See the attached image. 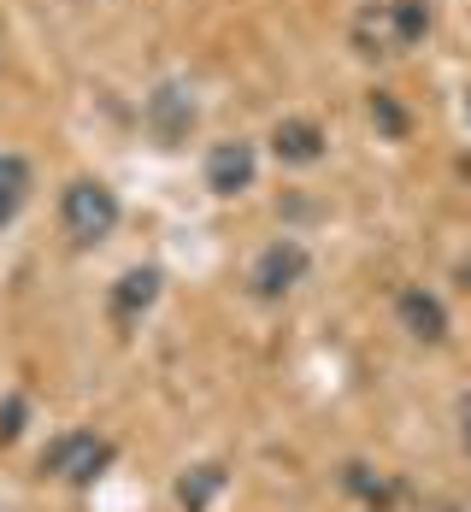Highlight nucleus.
<instances>
[{
    "instance_id": "obj_2",
    "label": "nucleus",
    "mask_w": 471,
    "mask_h": 512,
    "mask_svg": "<svg viewBox=\"0 0 471 512\" xmlns=\"http://www.w3.org/2000/svg\"><path fill=\"white\" fill-rule=\"evenodd\" d=\"M118 218H124V206H118V189L101 183V177H71L65 183V195H59V230H65V242L71 248H101L118 236Z\"/></svg>"
},
{
    "instance_id": "obj_12",
    "label": "nucleus",
    "mask_w": 471,
    "mask_h": 512,
    "mask_svg": "<svg viewBox=\"0 0 471 512\" xmlns=\"http://www.w3.org/2000/svg\"><path fill=\"white\" fill-rule=\"evenodd\" d=\"M30 189H36V171H30V159L12 154V148H0V230H6V224L24 212Z\"/></svg>"
},
{
    "instance_id": "obj_16",
    "label": "nucleus",
    "mask_w": 471,
    "mask_h": 512,
    "mask_svg": "<svg viewBox=\"0 0 471 512\" xmlns=\"http://www.w3.org/2000/svg\"><path fill=\"white\" fill-rule=\"evenodd\" d=\"M454 436H460V454L471 460V395H460V407H454Z\"/></svg>"
},
{
    "instance_id": "obj_17",
    "label": "nucleus",
    "mask_w": 471,
    "mask_h": 512,
    "mask_svg": "<svg viewBox=\"0 0 471 512\" xmlns=\"http://www.w3.org/2000/svg\"><path fill=\"white\" fill-rule=\"evenodd\" d=\"M466 118H471V95H466Z\"/></svg>"
},
{
    "instance_id": "obj_4",
    "label": "nucleus",
    "mask_w": 471,
    "mask_h": 512,
    "mask_svg": "<svg viewBox=\"0 0 471 512\" xmlns=\"http://www.w3.org/2000/svg\"><path fill=\"white\" fill-rule=\"evenodd\" d=\"M201 183H207L218 201L248 195V189L260 183V148H254L248 136H224V142H212L207 159H201Z\"/></svg>"
},
{
    "instance_id": "obj_1",
    "label": "nucleus",
    "mask_w": 471,
    "mask_h": 512,
    "mask_svg": "<svg viewBox=\"0 0 471 512\" xmlns=\"http://www.w3.org/2000/svg\"><path fill=\"white\" fill-rule=\"evenodd\" d=\"M118 465V442L101 436V430H59L42 460H36V477H48L59 489H95L106 471Z\"/></svg>"
},
{
    "instance_id": "obj_11",
    "label": "nucleus",
    "mask_w": 471,
    "mask_h": 512,
    "mask_svg": "<svg viewBox=\"0 0 471 512\" xmlns=\"http://www.w3.org/2000/svg\"><path fill=\"white\" fill-rule=\"evenodd\" d=\"M348 42H354V53H366V59L401 53V48H395V24H389V0H377V6H360V12H354Z\"/></svg>"
},
{
    "instance_id": "obj_10",
    "label": "nucleus",
    "mask_w": 471,
    "mask_h": 512,
    "mask_svg": "<svg viewBox=\"0 0 471 512\" xmlns=\"http://www.w3.org/2000/svg\"><path fill=\"white\" fill-rule=\"evenodd\" d=\"M224 489H230V465L224 460H195L183 465L177 477H171V501L177 512H212L224 501Z\"/></svg>"
},
{
    "instance_id": "obj_7",
    "label": "nucleus",
    "mask_w": 471,
    "mask_h": 512,
    "mask_svg": "<svg viewBox=\"0 0 471 512\" xmlns=\"http://www.w3.org/2000/svg\"><path fill=\"white\" fill-rule=\"evenodd\" d=\"M159 289H165V271H159V265H130V271H118V283L106 289L112 324H118V330L142 324V318L159 307Z\"/></svg>"
},
{
    "instance_id": "obj_3",
    "label": "nucleus",
    "mask_w": 471,
    "mask_h": 512,
    "mask_svg": "<svg viewBox=\"0 0 471 512\" xmlns=\"http://www.w3.org/2000/svg\"><path fill=\"white\" fill-rule=\"evenodd\" d=\"M307 271H313L307 242L277 236V242H265L260 254L248 259V295H254V301H283V295H295V289L307 283Z\"/></svg>"
},
{
    "instance_id": "obj_14",
    "label": "nucleus",
    "mask_w": 471,
    "mask_h": 512,
    "mask_svg": "<svg viewBox=\"0 0 471 512\" xmlns=\"http://www.w3.org/2000/svg\"><path fill=\"white\" fill-rule=\"evenodd\" d=\"M366 112H371V124H377V136H383V142H407V136H413V112L401 106L395 89H371Z\"/></svg>"
},
{
    "instance_id": "obj_8",
    "label": "nucleus",
    "mask_w": 471,
    "mask_h": 512,
    "mask_svg": "<svg viewBox=\"0 0 471 512\" xmlns=\"http://www.w3.org/2000/svg\"><path fill=\"white\" fill-rule=\"evenodd\" d=\"M330 154V130L318 118H277L271 124V159L289 165V171H307Z\"/></svg>"
},
{
    "instance_id": "obj_9",
    "label": "nucleus",
    "mask_w": 471,
    "mask_h": 512,
    "mask_svg": "<svg viewBox=\"0 0 471 512\" xmlns=\"http://www.w3.org/2000/svg\"><path fill=\"white\" fill-rule=\"evenodd\" d=\"M336 483H342V495H348L360 512H395V501H401V483L371 460H342Z\"/></svg>"
},
{
    "instance_id": "obj_6",
    "label": "nucleus",
    "mask_w": 471,
    "mask_h": 512,
    "mask_svg": "<svg viewBox=\"0 0 471 512\" xmlns=\"http://www.w3.org/2000/svg\"><path fill=\"white\" fill-rule=\"evenodd\" d=\"M395 324L407 330V342H419V348H442L448 342V307H442V295L436 289H424V283H407L401 295H395Z\"/></svg>"
},
{
    "instance_id": "obj_13",
    "label": "nucleus",
    "mask_w": 471,
    "mask_h": 512,
    "mask_svg": "<svg viewBox=\"0 0 471 512\" xmlns=\"http://www.w3.org/2000/svg\"><path fill=\"white\" fill-rule=\"evenodd\" d=\"M389 24H395V48L413 53V48H424V36L436 30V6H430V0H389Z\"/></svg>"
},
{
    "instance_id": "obj_5",
    "label": "nucleus",
    "mask_w": 471,
    "mask_h": 512,
    "mask_svg": "<svg viewBox=\"0 0 471 512\" xmlns=\"http://www.w3.org/2000/svg\"><path fill=\"white\" fill-rule=\"evenodd\" d=\"M195 118H201V106H195V89H189V83H177V77L154 83V95L142 101V124L154 130L159 148H183V142L195 136Z\"/></svg>"
},
{
    "instance_id": "obj_15",
    "label": "nucleus",
    "mask_w": 471,
    "mask_h": 512,
    "mask_svg": "<svg viewBox=\"0 0 471 512\" xmlns=\"http://www.w3.org/2000/svg\"><path fill=\"white\" fill-rule=\"evenodd\" d=\"M30 418H36L30 395H18V389H12V395L0 401V448H12V442H18V436L30 430Z\"/></svg>"
}]
</instances>
